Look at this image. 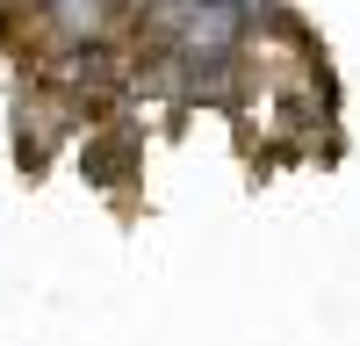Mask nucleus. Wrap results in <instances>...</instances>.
Returning <instances> with one entry per match:
<instances>
[]
</instances>
